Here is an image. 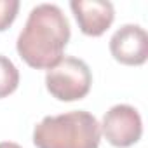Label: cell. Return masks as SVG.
Listing matches in <instances>:
<instances>
[{
  "label": "cell",
  "instance_id": "obj_1",
  "mask_svg": "<svg viewBox=\"0 0 148 148\" xmlns=\"http://www.w3.org/2000/svg\"><path fill=\"white\" fill-rule=\"evenodd\" d=\"M70 35V23L63 11L54 4H38L30 11L16 49L28 66L49 70L61 61Z\"/></svg>",
  "mask_w": 148,
  "mask_h": 148
},
{
  "label": "cell",
  "instance_id": "obj_2",
  "mask_svg": "<svg viewBox=\"0 0 148 148\" xmlns=\"http://www.w3.org/2000/svg\"><path fill=\"white\" fill-rule=\"evenodd\" d=\"M99 141V122L86 110L44 117L33 129L37 148H98Z\"/></svg>",
  "mask_w": 148,
  "mask_h": 148
},
{
  "label": "cell",
  "instance_id": "obj_3",
  "mask_svg": "<svg viewBox=\"0 0 148 148\" xmlns=\"http://www.w3.org/2000/svg\"><path fill=\"white\" fill-rule=\"evenodd\" d=\"M92 86V73L86 61L64 56L58 64L47 70L45 87L49 94L59 101H77L89 94Z\"/></svg>",
  "mask_w": 148,
  "mask_h": 148
},
{
  "label": "cell",
  "instance_id": "obj_4",
  "mask_svg": "<svg viewBox=\"0 0 148 148\" xmlns=\"http://www.w3.org/2000/svg\"><path fill=\"white\" fill-rule=\"evenodd\" d=\"M99 129L110 145L117 148H129L141 139L143 122L134 106L115 105L105 113Z\"/></svg>",
  "mask_w": 148,
  "mask_h": 148
},
{
  "label": "cell",
  "instance_id": "obj_5",
  "mask_svg": "<svg viewBox=\"0 0 148 148\" xmlns=\"http://www.w3.org/2000/svg\"><path fill=\"white\" fill-rule=\"evenodd\" d=\"M110 52L115 61L127 66L145 64L148 59V35L139 25H124L110 38Z\"/></svg>",
  "mask_w": 148,
  "mask_h": 148
},
{
  "label": "cell",
  "instance_id": "obj_6",
  "mask_svg": "<svg viewBox=\"0 0 148 148\" xmlns=\"http://www.w3.org/2000/svg\"><path fill=\"white\" fill-rule=\"evenodd\" d=\"M70 7L80 32L89 37L103 35L115 19V9L106 0H71Z\"/></svg>",
  "mask_w": 148,
  "mask_h": 148
},
{
  "label": "cell",
  "instance_id": "obj_7",
  "mask_svg": "<svg viewBox=\"0 0 148 148\" xmlns=\"http://www.w3.org/2000/svg\"><path fill=\"white\" fill-rule=\"evenodd\" d=\"M19 86V71L16 64L0 54V99L12 94Z\"/></svg>",
  "mask_w": 148,
  "mask_h": 148
},
{
  "label": "cell",
  "instance_id": "obj_8",
  "mask_svg": "<svg viewBox=\"0 0 148 148\" xmlns=\"http://www.w3.org/2000/svg\"><path fill=\"white\" fill-rule=\"evenodd\" d=\"M19 11L18 0H0V32H5L16 19Z\"/></svg>",
  "mask_w": 148,
  "mask_h": 148
},
{
  "label": "cell",
  "instance_id": "obj_9",
  "mask_svg": "<svg viewBox=\"0 0 148 148\" xmlns=\"http://www.w3.org/2000/svg\"><path fill=\"white\" fill-rule=\"evenodd\" d=\"M0 148H21L18 143H12V141H2L0 143Z\"/></svg>",
  "mask_w": 148,
  "mask_h": 148
}]
</instances>
